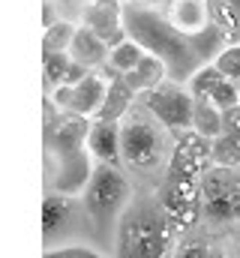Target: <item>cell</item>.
Listing matches in <instances>:
<instances>
[{
  "label": "cell",
  "mask_w": 240,
  "mask_h": 258,
  "mask_svg": "<svg viewBox=\"0 0 240 258\" xmlns=\"http://www.w3.org/2000/svg\"><path fill=\"white\" fill-rule=\"evenodd\" d=\"M123 30L132 42L141 45L144 54H153L165 63V72H168V81H177V84H186L189 75L198 69V57L192 54L186 36H180L177 30L168 24L165 15L147 9V6H123Z\"/></svg>",
  "instance_id": "cell-1"
},
{
  "label": "cell",
  "mask_w": 240,
  "mask_h": 258,
  "mask_svg": "<svg viewBox=\"0 0 240 258\" xmlns=\"http://www.w3.org/2000/svg\"><path fill=\"white\" fill-rule=\"evenodd\" d=\"M174 231L159 207L129 204L120 216L117 228V258H171Z\"/></svg>",
  "instance_id": "cell-2"
},
{
  "label": "cell",
  "mask_w": 240,
  "mask_h": 258,
  "mask_svg": "<svg viewBox=\"0 0 240 258\" xmlns=\"http://www.w3.org/2000/svg\"><path fill=\"white\" fill-rule=\"evenodd\" d=\"M81 198H84V207H87L90 219L105 231L114 222H120V216L132 204V189H129V180L120 171V165H99L96 162L93 177H90Z\"/></svg>",
  "instance_id": "cell-3"
},
{
  "label": "cell",
  "mask_w": 240,
  "mask_h": 258,
  "mask_svg": "<svg viewBox=\"0 0 240 258\" xmlns=\"http://www.w3.org/2000/svg\"><path fill=\"white\" fill-rule=\"evenodd\" d=\"M201 219L210 225L240 222V168H204L201 174Z\"/></svg>",
  "instance_id": "cell-4"
},
{
  "label": "cell",
  "mask_w": 240,
  "mask_h": 258,
  "mask_svg": "<svg viewBox=\"0 0 240 258\" xmlns=\"http://www.w3.org/2000/svg\"><path fill=\"white\" fill-rule=\"evenodd\" d=\"M165 141L156 123L126 114L120 120V162L132 168H153L162 159Z\"/></svg>",
  "instance_id": "cell-5"
},
{
  "label": "cell",
  "mask_w": 240,
  "mask_h": 258,
  "mask_svg": "<svg viewBox=\"0 0 240 258\" xmlns=\"http://www.w3.org/2000/svg\"><path fill=\"white\" fill-rule=\"evenodd\" d=\"M144 108L153 114L156 123L168 129V132H189L192 129V108H195V99L189 96L186 84H177V81H162L159 87L147 90L144 93Z\"/></svg>",
  "instance_id": "cell-6"
},
{
  "label": "cell",
  "mask_w": 240,
  "mask_h": 258,
  "mask_svg": "<svg viewBox=\"0 0 240 258\" xmlns=\"http://www.w3.org/2000/svg\"><path fill=\"white\" fill-rule=\"evenodd\" d=\"M93 168H96V162L87 153V147L84 150H75L69 156H60L57 168H54V177H51V192L66 195V198L84 195L90 177H93Z\"/></svg>",
  "instance_id": "cell-7"
},
{
  "label": "cell",
  "mask_w": 240,
  "mask_h": 258,
  "mask_svg": "<svg viewBox=\"0 0 240 258\" xmlns=\"http://www.w3.org/2000/svg\"><path fill=\"white\" fill-rule=\"evenodd\" d=\"M81 27H87L90 33H96L108 51L120 45L126 39V30H123V3L120 0H90L87 9H84V18H81Z\"/></svg>",
  "instance_id": "cell-8"
},
{
  "label": "cell",
  "mask_w": 240,
  "mask_h": 258,
  "mask_svg": "<svg viewBox=\"0 0 240 258\" xmlns=\"http://www.w3.org/2000/svg\"><path fill=\"white\" fill-rule=\"evenodd\" d=\"M90 123H93V120H87V117H78V114H72V111H60V117L54 123L48 120V129H45L48 153H54L60 159V156L75 153V150H84Z\"/></svg>",
  "instance_id": "cell-9"
},
{
  "label": "cell",
  "mask_w": 240,
  "mask_h": 258,
  "mask_svg": "<svg viewBox=\"0 0 240 258\" xmlns=\"http://www.w3.org/2000/svg\"><path fill=\"white\" fill-rule=\"evenodd\" d=\"M87 153L99 165H120V123L93 120L87 132Z\"/></svg>",
  "instance_id": "cell-10"
},
{
  "label": "cell",
  "mask_w": 240,
  "mask_h": 258,
  "mask_svg": "<svg viewBox=\"0 0 240 258\" xmlns=\"http://www.w3.org/2000/svg\"><path fill=\"white\" fill-rule=\"evenodd\" d=\"M165 18L180 36H192L210 24V3L207 0H171Z\"/></svg>",
  "instance_id": "cell-11"
},
{
  "label": "cell",
  "mask_w": 240,
  "mask_h": 258,
  "mask_svg": "<svg viewBox=\"0 0 240 258\" xmlns=\"http://www.w3.org/2000/svg\"><path fill=\"white\" fill-rule=\"evenodd\" d=\"M102 102H105V81L96 72H87L81 81L72 84V102H69V111L72 114L87 117V120H96Z\"/></svg>",
  "instance_id": "cell-12"
},
{
  "label": "cell",
  "mask_w": 240,
  "mask_h": 258,
  "mask_svg": "<svg viewBox=\"0 0 240 258\" xmlns=\"http://www.w3.org/2000/svg\"><path fill=\"white\" fill-rule=\"evenodd\" d=\"M69 57H72V63L93 72L96 66H102L108 60V45L96 33H90L87 27H75V36L69 42Z\"/></svg>",
  "instance_id": "cell-13"
},
{
  "label": "cell",
  "mask_w": 240,
  "mask_h": 258,
  "mask_svg": "<svg viewBox=\"0 0 240 258\" xmlns=\"http://www.w3.org/2000/svg\"><path fill=\"white\" fill-rule=\"evenodd\" d=\"M165 78H168L165 63H162L159 57H153V54H144L138 63L123 75V81H126V87H129L132 93H147V90L159 87Z\"/></svg>",
  "instance_id": "cell-14"
},
{
  "label": "cell",
  "mask_w": 240,
  "mask_h": 258,
  "mask_svg": "<svg viewBox=\"0 0 240 258\" xmlns=\"http://www.w3.org/2000/svg\"><path fill=\"white\" fill-rule=\"evenodd\" d=\"M72 213H75V201L72 198L57 195V192L45 195V201H42V234H45L48 243L57 237V231H63L69 225Z\"/></svg>",
  "instance_id": "cell-15"
},
{
  "label": "cell",
  "mask_w": 240,
  "mask_h": 258,
  "mask_svg": "<svg viewBox=\"0 0 240 258\" xmlns=\"http://www.w3.org/2000/svg\"><path fill=\"white\" fill-rule=\"evenodd\" d=\"M210 24L222 33L228 45H240V0H207Z\"/></svg>",
  "instance_id": "cell-16"
},
{
  "label": "cell",
  "mask_w": 240,
  "mask_h": 258,
  "mask_svg": "<svg viewBox=\"0 0 240 258\" xmlns=\"http://www.w3.org/2000/svg\"><path fill=\"white\" fill-rule=\"evenodd\" d=\"M132 99H135V93L126 87V81H123V78L108 81V84H105V102H102V108H99L96 120H111V123H120V120L132 111Z\"/></svg>",
  "instance_id": "cell-17"
},
{
  "label": "cell",
  "mask_w": 240,
  "mask_h": 258,
  "mask_svg": "<svg viewBox=\"0 0 240 258\" xmlns=\"http://www.w3.org/2000/svg\"><path fill=\"white\" fill-rule=\"evenodd\" d=\"M186 42H189L192 54L198 57V63H213V57H216V54L228 45V42L222 39V33H219L213 24H207L204 30H198V33L186 36Z\"/></svg>",
  "instance_id": "cell-18"
},
{
  "label": "cell",
  "mask_w": 240,
  "mask_h": 258,
  "mask_svg": "<svg viewBox=\"0 0 240 258\" xmlns=\"http://www.w3.org/2000/svg\"><path fill=\"white\" fill-rule=\"evenodd\" d=\"M192 132L207 138V141L219 138L222 135V111L213 108L210 102H195V108H192Z\"/></svg>",
  "instance_id": "cell-19"
},
{
  "label": "cell",
  "mask_w": 240,
  "mask_h": 258,
  "mask_svg": "<svg viewBox=\"0 0 240 258\" xmlns=\"http://www.w3.org/2000/svg\"><path fill=\"white\" fill-rule=\"evenodd\" d=\"M210 165L216 168H240V138L222 132L210 141Z\"/></svg>",
  "instance_id": "cell-20"
},
{
  "label": "cell",
  "mask_w": 240,
  "mask_h": 258,
  "mask_svg": "<svg viewBox=\"0 0 240 258\" xmlns=\"http://www.w3.org/2000/svg\"><path fill=\"white\" fill-rule=\"evenodd\" d=\"M219 81H222V75L216 72V66L213 63H201L192 75H189L186 90H189V96H192L195 102H207L210 93H213V87H216Z\"/></svg>",
  "instance_id": "cell-21"
},
{
  "label": "cell",
  "mask_w": 240,
  "mask_h": 258,
  "mask_svg": "<svg viewBox=\"0 0 240 258\" xmlns=\"http://www.w3.org/2000/svg\"><path fill=\"white\" fill-rule=\"evenodd\" d=\"M69 66H72L69 51H45V54H42V72H45V87H48V90H54L57 84L66 81Z\"/></svg>",
  "instance_id": "cell-22"
},
{
  "label": "cell",
  "mask_w": 240,
  "mask_h": 258,
  "mask_svg": "<svg viewBox=\"0 0 240 258\" xmlns=\"http://www.w3.org/2000/svg\"><path fill=\"white\" fill-rule=\"evenodd\" d=\"M141 57H144L141 45H138V42H132L129 36H126V39H123L120 45H114V48L108 51V63L114 66V69H117L120 75H126V72H129L132 66L138 63Z\"/></svg>",
  "instance_id": "cell-23"
},
{
  "label": "cell",
  "mask_w": 240,
  "mask_h": 258,
  "mask_svg": "<svg viewBox=\"0 0 240 258\" xmlns=\"http://www.w3.org/2000/svg\"><path fill=\"white\" fill-rule=\"evenodd\" d=\"M75 36V24L69 21H54L48 30H45V39H42V48L45 51H69V42Z\"/></svg>",
  "instance_id": "cell-24"
},
{
  "label": "cell",
  "mask_w": 240,
  "mask_h": 258,
  "mask_svg": "<svg viewBox=\"0 0 240 258\" xmlns=\"http://www.w3.org/2000/svg\"><path fill=\"white\" fill-rule=\"evenodd\" d=\"M216 72L225 78V81H240V45H225L216 57H213Z\"/></svg>",
  "instance_id": "cell-25"
},
{
  "label": "cell",
  "mask_w": 240,
  "mask_h": 258,
  "mask_svg": "<svg viewBox=\"0 0 240 258\" xmlns=\"http://www.w3.org/2000/svg\"><path fill=\"white\" fill-rule=\"evenodd\" d=\"M213 108H219V111H231V108H237L240 105V87L234 81H219L216 87H213V93H210V99H207Z\"/></svg>",
  "instance_id": "cell-26"
},
{
  "label": "cell",
  "mask_w": 240,
  "mask_h": 258,
  "mask_svg": "<svg viewBox=\"0 0 240 258\" xmlns=\"http://www.w3.org/2000/svg\"><path fill=\"white\" fill-rule=\"evenodd\" d=\"M45 258H102V255H96L93 249H84V246H66V249H57V252H45Z\"/></svg>",
  "instance_id": "cell-27"
},
{
  "label": "cell",
  "mask_w": 240,
  "mask_h": 258,
  "mask_svg": "<svg viewBox=\"0 0 240 258\" xmlns=\"http://www.w3.org/2000/svg\"><path fill=\"white\" fill-rule=\"evenodd\" d=\"M207 255H210L207 246H201V243H186V246H180L171 258H207Z\"/></svg>",
  "instance_id": "cell-28"
},
{
  "label": "cell",
  "mask_w": 240,
  "mask_h": 258,
  "mask_svg": "<svg viewBox=\"0 0 240 258\" xmlns=\"http://www.w3.org/2000/svg\"><path fill=\"white\" fill-rule=\"evenodd\" d=\"M207 258H225V255H222V252H216V249H210V255H207Z\"/></svg>",
  "instance_id": "cell-29"
}]
</instances>
